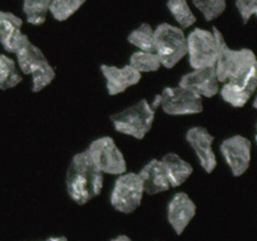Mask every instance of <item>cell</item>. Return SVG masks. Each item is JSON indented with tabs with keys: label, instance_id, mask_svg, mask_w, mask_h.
<instances>
[{
	"label": "cell",
	"instance_id": "7",
	"mask_svg": "<svg viewBox=\"0 0 257 241\" xmlns=\"http://www.w3.org/2000/svg\"><path fill=\"white\" fill-rule=\"evenodd\" d=\"M187 53L193 69L215 67L217 58V42L211 30L196 28L188 34Z\"/></svg>",
	"mask_w": 257,
	"mask_h": 241
},
{
	"label": "cell",
	"instance_id": "16",
	"mask_svg": "<svg viewBox=\"0 0 257 241\" xmlns=\"http://www.w3.org/2000/svg\"><path fill=\"white\" fill-rule=\"evenodd\" d=\"M161 161H162L166 171H167L171 187H178V186H181L185 181H187V178L193 172L192 166L188 162H186V161H183L180 156L173 152L163 156V158Z\"/></svg>",
	"mask_w": 257,
	"mask_h": 241
},
{
	"label": "cell",
	"instance_id": "9",
	"mask_svg": "<svg viewBox=\"0 0 257 241\" xmlns=\"http://www.w3.org/2000/svg\"><path fill=\"white\" fill-rule=\"evenodd\" d=\"M221 153L233 176H242L250 167L251 142L243 136H232L221 143Z\"/></svg>",
	"mask_w": 257,
	"mask_h": 241
},
{
	"label": "cell",
	"instance_id": "10",
	"mask_svg": "<svg viewBox=\"0 0 257 241\" xmlns=\"http://www.w3.org/2000/svg\"><path fill=\"white\" fill-rule=\"evenodd\" d=\"M186 140L195 150L201 166L207 173H211L217 166L216 155L212 150L215 137L205 127H192L186 133Z\"/></svg>",
	"mask_w": 257,
	"mask_h": 241
},
{
	"label": "cell",
	"instance_id": "20",
	"mask_svg": "<svg viewBox=\"0 0 257 241\" xmlns=\"http://www.w3.org/2000/svg\"><path fill=\"white\" fill-rule=\"evenodd\" d=\"M128 42L142 52H155V35L150 24L143 23L128 35Z\"/></svg>",
	"mask_w": 257,
	"mask_h": 241
},
{
	"label": "cell",
	"instance_id": "19",
	"mask_svg": "<svg viewBox=\"0 0 257 241\" xmlns=\"http://www.w3.org/2000/svg\"><path fill=\"white\" fill-rule=\"evenodd\" d=\"M22 80L23 78L18 73L14 60L7 55L0 54V89L14 88Z\"/></svg>",
	"mask_w": 257,
	"mask_h": 241
},
{
	"label": "cell",
	"instance_id": "14",
	"mask_svg": "<svg viewBox=\"0 0 257 241\" xmlns=\"http://www.w3.org/2000/svg\"><path fill=\"white\" fill-rule=\"evenodd\" d=\"M142 180L143 190L148 195L165 192L171 188L167 171L161 160H152L138 173Z\"/></svg>",
	"mask_w": 257,
	"mask_h": 241
},
{
	"label": "cell",
	"instance_id": "15",
	"mask_svg": "<svg viewBox=\"0 0 257 241\" xmlns=\"http://www.w3.org/2000/svg\"><path fill=\"white\" fill-rule=\"evenodd\" d=\"M23 20L9 12L0 10V43L4 49L14 53L23 37Z\"/></svg>",
	"mask_w": 257,
	"mask_h": 241
},
{
	"label": "cell",
	"instance_id": "12",
	"mask_svg": "<svg viewBox=\"0 0 257 241\" xmlns=\"http://www.w3.org/2000/svg\"><path fill=\"white\" fill-rule=\"evenodd\" d=\"M180 87L196 93L200 97L211 98L220 90L216 77L215 67L200 68L183 75L180 80Z\"/></svg>",
	"mask_w": 257,
	"mask_h": 241
},
{
	"label": "cell",
	"instance_id": "13",
	"mask_svg": "<svg viewBox=\"0 0 257 241\" xmlns=\"http://www.w3.org/2000/svg\"><path fill=\"white\" fill-rule=\"evenodd\" d=\"M103 75L107 82V90L109 95H117L124 92L127 88L140 83L142 74L133 69L130 64L123 68L112 67V65H100Z\"/></svg>",
	"mask_w": 257,
	"mask_h": 241
},
{
	"label": "cell",
	"instance_id": "21",
	"mask_svg": "<svg viewBox=\"0 0 257 241\" xmlns=\"http://www.w3.org/2000/svg\"><path fill=\"white\" fill-rule=\"evenodd\" d=\"M130 65L137 72H157L161 67V62L155 52H136L131 55Z\"/></svg>",
	"mask_w": 257,
	"mask_h": 241
},
{
	"label": "cell",
	"instance_id": "26",
	"mask_svg": "<svg viewBox=\"0 0 257 241\" xmlns=\"http://www.w3.org/2000/svg\"><path fill=\"white\" fill-rule=\"evenodd\" d=\"M43 241H68V238L65 236H57V237H49Z\"/></svg>",
	"mask_w": 257,
	"mask_h": 241
},
{
	"label": "cell",
	"instance_id": "6",
	"mask_svg": "<svg viewBox=\"0 0 257 241\" xmlns=\"http://www.w3.org/2000/svg\"><path fill=\"white\" fill-rule=\"evenodd\" d=\"M143 193L145 190L140 175L124 172L114 182L110 193V205L122 213H132L142 203Z\"/></svg>",
	"mask_w": 257,
	"mask_h": 241
},
{
	"label": "cell",
	"instance_id": "23",
	"mask_svg": "<svg viewBox=\"0 0 257 241\" xmlns=\"http://www.w3.org/2000/svg\"><path fill=\"white\" fill-rule=\"evenodd\" d=\"M192 3L207 22L218 18L226 10V0H192Z\"/></svg>",
	"mask_w": 257,
	"mask_h": 241
},
{
	"label": "cell",
	"instance_id": "24",
	"mask_svg": "<svg viewBox=\"0 0 257 241\" xmlns=\"http://www.w3.org/2000/svg\"><path fill=\"white\" fill-rule=\"evenodd\" d=\"M236 7L243 20V24H247L250 18L257 14V0H236Z\"/></svg>",
	"mask_w": 257,
	"mask_h": 241
},
{
	"label": "cell",
	"instance_id": "18",
	"mask_svg": "<svg viewBox=\"0 0 257 241\" xmlns=\"http://www.w3.org/2000/svg\"><path fill=\"white\" fill-rule=\"evenodd\" d=\"M167 8L181 29H187L196 23L195 14L191 10L187 0H167Z\"/></svg>",
	"mask_w": 257,
	"mask_h": 241
},
{
	"label": "cell",
	"instance_id": "8",
	"mask_svg": "<svg viewBox=\"0 0 257 241\" xmlns=\"http://www.w3.org/2000/svg\"><path fill=\"white\" fill-rule=\"evenodd\" d=\"M90 158L103 173L122 175L127 171L124 156L112 137H100L93 141L88 148Z\"/></svg>",
	"mask_w": 257,
	"mask_h": 241
},
{
	"label": "cell",
	"instance_id": "3",
	"mask_svg": "<svg viewBox=\"0 0 257 241\" xmlns=\"http://www.w3.org/2000/svg\"><path fill=\"white\" fill-rule=\"evenodd\" d=\"M153 35L155 53L165 68H173L187 54V38L181 28L162 23L153 29Z\"/></svg>",
	"mask_w": 257,
	"mask_h": 241
},
{
	"label": "cell",
	"instance_id": "5",
	"mask_svg": "<svg viewBox=\"0 0 257 241\" xmlns=\"http://www.w3.org/2000/svg\"><path fill=\"white\" fill-rule=\"evenodd\" d=\"M162 107L163 112L171 115L197 114L203 109L202 97L182 87H167L161 94L156 95L151 104L153 109Z\"/></svg>",
	"mask_w": 257,
	"mask_h": 241
},
{
	"label": "cell",
	"instance_id": "22",
	"mask_svg": "<svg viewBox=\"0 0 257 241\" xmlns=\"http://www.w3.org/2000/svg\"><path fill=\"white\" fill-rule=\"evenodd\" d=\"M87 0H52L49 12L55 20L64 22L69 19Z\"/></svg>",
	"mask_w": 257,
	"mask_h": 241
},
{
	"label": "cell",
	"instance_id": "17",
	"mask_svg": "<svg viewBox=\"0 0 257 241\" xmlns=\"http://www.w3.org/2000/svg\"><path fill=\"white\" fill-rule=\"evenodd\" d=\"M52 0H23V12L27 22L32 25H42L47 20Z\"/></svg>",
	"mask_w": 257,
	"mask_h": 241
},
{
	"label": "cell",
	"instance_id": "2",
	"mask_svg": "<svg viewBox=\"0 0 257 241\" xmlns=\"http://www.w3.org/2000/svg\"><path fill=\"white\" fill-rule=\"evenodd\" d=\"M14 53L20 70L33 77V92H40L53 82L55 78L54 68L49 64L42 50L33 44L25 34H23Z\"/></svg>",
	"mask_w": 257,
	"mask_h": 241
},
{
	"label": "cell",
	"instance_id": "11",
	"mask_svg": "<svg viewBox=\"0 0 257 241\" xmlns=\"http://www.w3.org/2000/svg\"><path fill=\"white\" fill-rule=\"evenodd\" d=\"M195 202L186 192H177L171 198L167 207V218L170 225L178 236L182 235L196 215Z\"/></svg>",
	"mask_w": 257,
	"mask_h": 241
},
{
	"label": "cell",
	"instance_id": "4",
	"mask_svg": "<svg viewBox=\"0 0 257 241\" xmlns=\"http://www.w3.org/2000/svg\"><path fill=\"white\" fill-rule=\"evenodd\" d=\"M155 110L147 100L142 99L137 104L110 115V120L119 133L143 140L152 128L156 115Z\"/></svg>",
	"mask_w": 257,
	"mask_h": 241
},
{
	"label": "cell",
	"instance_id": "25",
	"mask_svg": "<svg viewBox=\"0 0 257 241\" xmlns=\"http://www.w3.org/2000/svg\"><path fill=\"white\" fill-rule=\"evenodd\" d=\"M110 241H132V240H131V237H128L127 235H119L117 236V237L112 238Z\"/></svg>",
	"mask_w": 257,
	"mask_h": 241
},
{
	"label": "cell",
	"instance_id": "1",
	"mask_svg": "<svg viewBox=\"0 0 257 241\" xmlns=\"http://www.w3.org/2000/svg\"><path fill=\"white\" fill-rule=\"evenodd\" d=\"M65 183L68 195L78 205H84L102 192L103 172L94 165L88 150L72 158Z\"/></svg>",
	"mask_w": 257,
	"mask_h": 241
}]
</instances>
